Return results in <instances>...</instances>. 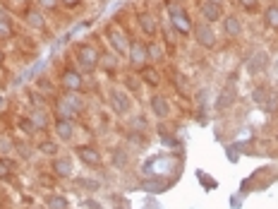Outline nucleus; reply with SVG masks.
Returning <instances> with one entry per match:
<instances>
[{
    "label": "nucleus",
    "instance_id": "obj_34",
    "mask_svg": "<svg viewBox=\"0 0 278 209\" xmlns=\"http://www.w3.org/2000/svg\"><path fill=\"white\" fill-rule=\"evenodd\" d=\"M36 2L41 5V7H43V10H56L60 0H36Z\"/></svg>",
    "mask_w": 278,
    "mask_h": 209
},
{
    "label": "nucleus",
    "instance_id": "obj_1",
    "mask_svg": "<svg viewBox=\"0 0 278 209\" xmlns=\"http://www.w3.org/2000/svg\"><path fill=\"white\" fill-rule=\"evenodd\" d=\"M168 15H170V22H173L175 32H180V34H192L194 24H192V19L187 17V12L180 5H170V7H168Z\"/></svg>",
    "mask_w": 278,
    "mask_h": 209
},
{
    "label": "nucleus",
    "instance_id": "obj_43",
    "mask_svg": "<svg viewBox=\"0 0 278 209\" xmlns=\"http://www.w3.org/2000/svg\"><path fill=\"white\" fill-rule=\"evenodd\" d=\"M0 77H2V70H0Z\"/></svg>",
    "mask_w": 278,
    "mask_h": 209
},
{
    "label": "nucleus",
    "instance_id": "obj_44",
    "mask_svg": "<svg viewBox=\"0 0 278 209\" xmlns=\"http://www.w3.org/2000/svg\"><path fill=\"white\" fill-rule=\"evenodd\" d=\"M216 2H223V0H216Z\"/></svg>",
    "mask_w": 278,
    "mask_h": 209
},
{
    "label": "nucleus",
    "instance_id": "obj_26",
    "mask_svg": "<svg viewBox=\"0 0 278 209\" xmlns=\"http://www.w3.org/2000/svg\"><path fill=\"white\" fill-rule=\"evenodd\" d=\"M38 152L46 154V156H58V144L53 142V139H46V142L38 144Z\"/></svg>",
    "mask_w": 278,
    "mask_h": 209
},
{
    "label": "nucleus",
    "instance_id": "obj_13",
    "mask_svg": "<svg viewBox=\"0 0 278 209\" xmlns=\"http://www.w3.org/2000/svg\"><path fill=\"white\" fill-rule=\"evenodd\" d=\"M137 24H139V29L147 34V36H154V34H158V19L154 17L151 12H142L139 17H137Z\"/></svg>",
    "mask_w": 278,
    "mask_h": 209
},
{
    "label": "nucleus",
    "instance_id": "obj_7",
    "mask_svg": "<svg viewBox=\"0 0 278 209\" xmlns=\"http://www.w3.org/2000/svg\"><path fill=\"white\" fill-rule=\"evenodd\" d=\"M192 34L197 38V43L202 46V48H214L216 46V29H211V24H197L194 29H192Z\"/></svg>",
    "mask_w": 278,
    "mask_h": 209
},
{
    "label": "nucleus",
    "instance_id": "obj_45",
    "mask_svg": "<svg viewBox=\"0 0 278 209\" xmlns=\"http://www.w3.org/2000/svg\"><path fill=\"white\" fill-rule=\"evenodd\" d=\"M276 139H278V135H276Z\"/></svg>",
    "mask_w": 278,
    "mask_h": 209
},
{
    "label": "nucleus",
    "instance_id": "obj_17",
    "mask_svg": "<svg viewBox=\"0 0 278 209\" xmlns=\"http://www.w3.org/2000/svg\"><path fill=\"white\" fill-rule=\"evenodd\" d=\"M139 77H142V82L149 84V87H158V84H161V75H158L156 68H147V65H144V68L139 70Z\"/></svg>",
    "mask_w": 278,
    "mask_h": 209
},
{
    "label": "nucleus",
    "instance_id": "obj_11",
    "mask_svg": "<svg viewBox=\"0 0 278 209\" xmlns=\"http://www.w3.org/2000/svg\"><path fill=\"white\" fill-rule=\"evenodd\" d=\"M77 156L82 159V164H87V166H92V169H98V166H101V152L93 149V147H89V144L77 147Z\"/></svg>",
    "mask_w": 278,
    "mask_h": 209
},
{
    "label": "nucleus",
    "instance_id": "obj_16",
    "mask_svg": "<svg viewBox=\"0 0 278 209\" xmlns=\"http://www.w3.org/2000/svg\"><path fill=\"white\" fill-rule=\"evenodd\" d=\"M53 171L58 173V175H62V178H70L72 175V171H74V166H72V161L67 159V156H58L56 161H53Z\"/></svg>",
    "mask_w": 278,
    "mask_h": 209
},
{
    "label": "nucleus",
    "instance_id": "obj_35",
    "mask_svg": "<svg viewBox=\"0 0 278 209\" xmlns=\"http://www.w3.org/2000/svg\"><path fill=\"white\" fill-rule=\"evenodd\" d=\"M132 130H142V133H144V130H147V120H144V118H134V120H132Z\"/></svg>",
    "mask_w": 278,
    "mask_h": 209
},
{
    "label": "nucleus",
    "instance_id": "obj_5",
    "mask_svg": "<svg viewBox=\"0 0 278 209\" xmlns=\"http://www.w3.org/2000/svg\"><path fill=\"white\" fill-rule=\"evenodd\" d=\"M199 12L204 17L206 24H216L223 19V2H216V0H204L199 5Z\"/></svg>",
    "mask_w": 278,
    "mask_h": 209
},
{
    "label": "nucleus",
    "instance_id": "obj_31",
    "mask_svg": "<svg viewBox=\"0 0 278 209\" xmlns=\"http://www.w3.org/2000/svg\"><path fill=\"white\" fill-rule=\"evenodd\" d=\"M12 36V27L7 19H0V38H10Z\"/></svg>",
    "mask_w": 278,
    "mask_h": 209
},
{
    "label": "nucleus",
    "instance_id": "obj_39",
    "mask_svg": "<svg viewBox=\"0 0 278 209\" xmlns=\"http://www.w3.org/2000/svg\"><path fill=\"white\" fill-rule=\"evenodd\" d=\"M60 2H62V5H67V7H74V5H79L82 0H60Z\"/></svg>",
    "mask_w": 278,
    "mask_h": 209
},
{
    "label": "nucleus",
    "instance_id": "obj_9",
    "mask_svg": "<svg viewBox=\"0 0 278 209\" xmlns=\"http://www.w3.org/2000/svg\"><path fill=\"white\" fill-rule=\"evenodd\" d=\"M235 99H238V87H233V82H228L225 87H223V92L216 96V111H225V108H230L233 104H235Z\"/></svg>",
    "mask_w": 278,
    "mask_h": 209
},
{
    "label": "nucleus",
    "instance_id": "obj_29",
    "mask_svg": "<svg viewBox=\"0 0 278 209\" xmlns=\"http://www.w3.org/2000/svg\"><path fill=\"white\" fill-rule=\"evenodd\" d=\"M19 130H22L24 135H34V133H36V128H34L31 118H22V120H19Z\"/></svg>",
    "mask_w": 278,
    "mask_h": 209
},
{
    "label": "nucleus",
    "instance_id": "obj_27",
    "mask_svg": "<svg viewBox=\"0 0 278 209\" xmlns=\"http://www.w3.org/2000/svg\"><path fill=\"white\" fill-rule=\"evenodd\" d=\"M209 96H211V89H199L197 92V106H199V111H206L209 108Z\"/></svg>",
    "mask_w": 278,
    "mask_h": 209
},
{
    "label": "nucleus",
    "instance_id": "obj_25",
    "mask_svg": "<svg viewBox=\"0 0 278 209\" xmlns=\"http://www.w3.org/2000/svg\"><path fill=\"white\" fill-rule=\"evenodd\" d=\"M98 63H101L103 70L113 72V70L118 68V56H115V53H113V56H98Z\"/></svg>",
    "mask_w": 278,
    "mask_h": 209
},
{
    "label": "nucleus",
    "instance_id": "obj_15",
    "mask_svg": "<svg viewBox=\"0 0 278 209\" xmlns=\"http://www.w3.org/2000/svg\"><path fill=\"white\" fill-rule=\"evenodd\" d=\"M56 133H58V137H60V139L70 142V139L74 137V125H72V120H62V118H58Z\"/></svg>",
    "mask_w": 278,
    "mask_h": 209
},
{
    "label": "nucleus",
    "instance_id": "obj_20",
    "mask_svg": "<svg viewBox=\"0 0 278 209\" xmlns=\"http://www.w3.org/2000/svg\"><path fill=\"white\" fill-rule=\"evenodd\" d=\"M264 24H266L269 29H276L278 32V5H269V7L264 10Z\"/></svg>",
    "mask_w": 278,
    "mask_h": 209
},
{
    "label": "nucleus",
    "instance_id": "obj_41",
    "mask_svg": "<svg viewBox=\"0 0 278 209\" xmlns=\"http://www.w3.org/2000/svg\"><path fill=\"white\" fill-rule=\"evenodd\" d=\"M2 104H5V101H2V96H0V108H2Z\"/></svg>",
    "mask_w": 278,
    "mask_h": 209
},
{
    "label": "nucleus",
    "instance_id": "obj_10",
    "mask_svg": "<svg viewBox=\"0 0 278 209\" xmlns=\"http://www.w3.org/2000/svg\"><path fill=\"white\" fill-rule=\"evenodd\" d=\"M62 87L67 89V92H82V87H84V79H82V72L79 70H74V68H67L65 72H62Z\"/></svg>",
    "mask_w": 278,
    "mask_h": 209
},
{
    "label": "nucleus",
    "instance_id": "obj_36",
    "mask_svg": "<svg viewBox=\"0 0 278 209\" xmlns=\"http://www.w3.org/2000/svg\"><path fill=\"white\" fill-rule=\"evenodd\" d=\"M82 185H84L87 190H98V188H101L96 180H89V178H87V180H82Z\"/></svg>",
    "mask_w": 278,
    "mask_h": 209
},
{
    "label": "nucleus",
    "instance_id": "obj_4",
    "mask_svg": "<svg viewBox=\"0 0 278 209\" xmlns=\"http://www.w3.org/2000/svg\"><path fill=\"white\" fill-rule=\"evenodd\" d=\"M108 101H111V108L118 115H127L132 111V99L123 89H111L108 94Z\"/></svg>",
    "mask_w": 278,
    "mask_h": 209
},
{
    "label": "nucleus",
    "instance_id": "obj_12",
    "mask_svg": "<svg viewBox=\"0 0 278 209\" xmlns=\"http://www.w3.org/2000/svg\"><path fill=\"white\" fill-rule=\"evenodd\" d=\"M151 113L156 115L158 120H166L168 115H170V101H168L166 96H161V94H156V96H151Z\"/></svg>",
    "mask_w": 278,
    "mask_h": 209
},
{
    "label": "nucleus",
    "instance_id": "obj_37",
    "mask_svg": "<svg viewBox=\"0 0 278 209\" xmlns=\"http://www.w3.org/2000/svg\"><path fill=\"white\" fill-rule=\"evenodd\" d=\"M87 209H103V207H101L96 200H87Z\"/></svg>",
    "mask_w": 278,
    "mask_h": 209
},
{
    "label": "nucleus",
    "instance_id": "obj_8",
    "mask_svg": "<svg viewBox=\"0 0 278 209\" xmlns=\"http://www.w3.org/2000/svg\"><path fill=\"white\" fill-rule=\"evenodd\" d=\"M77 60H79V65L84 70H93L98 65V51L93 46H89V43H84V46L77 48Z\"/></svg>",
    "mask_w": 278,
    "mask_h": 209
},
{
    "label": "nucleus",
    "instance_id": "obj_42",
    "mask_svg": "<svg viewBox=\"0 0 278 209\" xmlns=\"http://www.w3.org/2000/svg\"><path fill=\"white\" fill-rule=\"evenodd\" d=\"M276 70H278V58H276Z\"/></svg>",
    "mask_w": 278,
    "mask_h": 209
},
{
    "label": "nucleus",
    "instance_id": "obj_46",
    "mask_svg": "<svg viewBox=\"0 0 278 209\" xmlns=\"http://www.w3.org/2000/svg\"><path fill=\"white\" fill-rule=\"evenodd\" d=\"M178 2H180V0H178Z\"/></svg>",
    "mask_w": 278,
    "mask_h": 209
},
{
    "label": "nucleus",
    "instance_id": "obj_21",
    "mask_svg": "<svg viewBox=\"0 0 278 209\" xmlns=\"http://www.w3.org/2000/svg\"><path fill=\"white\" fill-rule=\"evenodd\" d=\"M269 94H271V89L269 87H254L252 89V101L257 104V106H266V101H269Z\"/></svg>",
    "mask_w": 278,
    "mask_h": 209
},
{
    "label": "nucleus",
    "instance_id": "obj_19",
    "mask_svg": "<svg viewBox=\"0 0 278 209\" xmlns=\"http://www.w3.org/2000/svg\"><path fill=\"white\" fill-rule=\"evenodd\" d=\"M111 164L115 166V169H125L127 164H130V154H127V149H120V147H115L111 154Z\"/></svg>",
    "mask_w": 278,
    "mask_h": 209
},
{
    "label": "nucleus",
    "instance_id": "obj_22",
    "mask_svg": "<svg viewBox=\"0 0 278 209\" xmlns=\"http://www.w3.org/2000/svg\"><path fill=\"white\" fill-rule=\"evenodd\" d=\"M147 58H149V63H158L161 58H163V46L161 43H149L147 46Z\"/></svg>",
    "mask_w": 278,
    "mask_h": 209
},
{
    "label": "nucleus",
    "instance_id": "obj_33",
    "mask_svg": "<svg viewBox=\"0 0 278 209\" xmlns=\"http://www.w3.org/2000/svg\"><path fill=\"white\" fill-rule=\"evenodd\" d=\"M238 2H240L242 10H247V12H254L259 7V0H238Z\"/></svg>",
    "mask_w": 278,
    "mask_h": 209
},
{
    "label": "nucleus",
    "instance_id": "obj_32",
    "mask_svg": "<svg viewBox=\"0 0 278 209\" xmlns=\"http://www.w3.org/2000/svg\"><path fill=\"white\" fill-rule=\"evenodd\" d=\"M264 108H266V111H278V92H271V94H269V101H266Z\"/></svg>",
    "mask_w": 278,
    "mask_h": 209
},
{
    "label": "nucleus",
    "instance_id": "obj_14",
    "mask_svg": "<svg viewBox=\"0 0 278 209\" xmlns=\"http://www.w3.org/2000/svg\"><path fill=\"white\" fill-rule=\"evenodd\" d=\"M223 32L225 36H240L242 34V19L238 15H223Z\"/></svg>",
    "mask_w": 278,
    "mask_h": 209
},
{
    "label": "nucleus",
    "instance_id": "obj_28",
    "mask_svg": "<svg viewBox=\"0 0 278 209\" xmlns=\"http://www.w3.org/2000/svg\"><path fill=\"white\" fill-rule=\"evenodd\" d=\"M12 149H15V142H12L10 137H2V135H0V156H2V154H5V156L12 154Z\"/></svg>",
    "mask_w": 278,
    "mask_h": 209
},
{
    "label": "nucleus",
    "instance_id": "obj_38",
    "mask_svg": "<svg viewBox=\"0 0 278 209\" xmlns=\"http://www.w3.org/2000/svg\"><path fill=\"white\" fill-rule=\"evenodd\" d=\"M7 173H10V166L0 161V178H2V175H7Z\"/></svg>",
    "mask_w": 278,
    "mask_h": 209
},
{
    "label": "nucleus",
    "instance_id": "obj_6",
    "mask_svg": "<svg viewBox=\"0 0 278 209\" xmlns=\"http://www.w3.org/2000/svg\"><path fill=\"white\" fill-rule=\"evenodd\" d=\"M127 60H130V65L139 72L144 65L149 63V58H147V46L144 43H139V41H132L130 43V51H127Z\"/></svg>",
    "mask_w": 278,
    "mask_h": 209
},
{
    "label": "nucleus",
    "instance_id": "obj_3",
    "mask_svg": "<svg viewBox=\"0 0 278 209\" xmlns=\"http://www.w3.org/2000/svg\"><path fill=\"white\" fill-rule=\"evenodd\" d=\"M108 43H111L113 53L115 56H127V51H130V38H127V34L125 32H120V29H108Z\"/></svg>",
    "mask_w": 278,
    "mask_h": 209
},
{
    "label": "nucleus",
    "instance_id": "obj_24",
    "mask_svg": "<svg viewBox=\"0 0 278 209\" xmlns=\"http://www.w3.org/2000/svg\"><path fill=\"white\" fill-rule=\"evenodd\" d=\"M48 209H70V200L65 195H51L48 197Z\"/></svg>",
    "mask_w": 278,
    "mask_h": 209
},
{
    "label": "nucleus",
    "instance_id": "obj_40",
    "mask_svg": "<svg viewBox=\"0 0 278 209\" xmlns=\"http://www.w3.org/2000/svg\"><path fill=\"white\" fill-rule=\"evenodd\" d=\"M19 154H22V156H29L31 149H29V147H19Z\"/></svg>",
    "mask_w": 278,
    "mask_h": 209
},
{
    "label": "nucleus",
    "instance_id": "obj_18",
    "mask_svg": "<svg viewBox=\"0 0 278 209\" xmlns=\"http://www.w3.org/2000/svg\"><path fill=\"white\" fill-rule=\"evenodd\" d=\"M27 24L31 27V29H46V17H43V10H29L27 15Z\"/></svg>",
    "mask_w": 278,
    "mask_h": 209
},
{
    "label": "nucleus",
    "instance_id": "obj_23",
    "mask_svg": "<svg viewBox=\"0 0 278 209\" xmlns=\"http://www.w3.org/2000/svg\"><path fill=\"white\" fill-rule=\"evenodd\" d=\"M29 118H31V123H34V128H36V130H43V128L48 125V115H46L43 108H36V111L29 115Z\"/></svg>",
    "mask_w": 278,
    "mask_h": 209
},
{
    "label": "nucleus",
    "instance_id": "obj_47",
    "mask_svg": "<svg viewBox=\"0 0 278 209\" xmlns=\"http://www.w3.org/2000/svg\"><path fill=\"white\" fill-rule=\"evenodd\" d=\"M118 209H120V207H118Z\"/></svg>",
    "mask_w": 278,
    "mask_h": 209
},
{
    "label": "nucleus",
    "instance_id": "obj_2",
    "mask_svg": "<svg viewBox=\"0 0 278 209\" xmlns=\"http://www.w3.org/2000/svg\"><path fill=\"white\" fill-rule=\"evenodd\" d=\"M271 65V58L266 51H254L252 56L247 58V63H245V68H247V72L254 77V75H261V72H266V68Z\"/></svg>",
    "mask_w": 278,
    "mask_h": 209
},
{
    "label": "nucleus",
    "instance_id": "obj_30",
    "mask_svg": "<svg viewBox=\"0 0 278 209\" xmlns=\"http://www.w3.org/2000/svg\"><path fill=\"white\" fill-rule=\"evenodd\" d=\"M125 84L130 87V92H139L142 89V77L137 79V75H127L125 77Z\"/></svg>",
    "mask_w": 278,
    "mask_h": 209
}]
</instances>
